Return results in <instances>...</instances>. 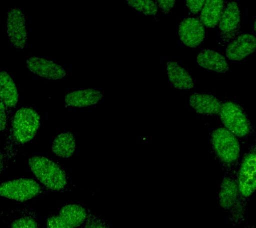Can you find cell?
Instances as JSON below:
<instances>
[{
    "label": "cell",
    "mask_w": 256,
    "mask_h": 228,
    "mask_svg": "<svg viewBox=\"0 0 256 228\" xmlns=\"http://www.w3.org/2000/svg\"><path fill=\"white\" fill-rule=\"evenodd\" d=\"M240 199L235 211L230 214L231 225H242L245 221L250 199L256 192V141L244 155L238 169Z\"/></svg>",
    "instance_id": "1"
},
{
    "label": "cell",
    "mask_w": 256,
    "mask_h": 228,
    "mask_svg": "<svg viewBox=\"0 0 256 228\" xmlns=\"http://www.w3.org/2000/svg\"><path fill=\"white\" fill-rule=\"evenodd\" d=\"M28 165L32 173L46 189L52 191H64L67 188V174L53 160L42 156H34L28 160Z\"/></svg>",
    "instance_id": "2"
},
{
    "label": "cell",
    "mask_w": 256,
    "mask_h": 228,
    "mask_svg": "<svg viewBox=\"0 0 256 228\" xmlns=\"http://www.w3.org/2000/svg\"><path fill=\"white\" fill-rule=\"evenodd\" d=\"M212 149L224 171L239 167L241 145L238 137L224 127L218 128L211 135Z\"/></svg>",
    "instance_id": "3"
},
{
    "label": "cell",
    "mask_w": 256,
    "mask_h": 228,
    "mask_svg": "<svg viewBox=\"0 0 256 228\" xmlns=\"http://www.w3.org/2000/svg\"><path fill=\"white\" fill-rule=\"evenodd\" d=\"M220 119L226 129L236 137L248 138L256 131L245 110L234 101H226L222 104L220 113Z\"/></svg>",
    "instance_id": "4"
},
{
    "label": "cell",
    "mask_w": 256,
    "mask_h": 228,
    "mask_svg": "<svg viewBox=\"0 0 256 228\" xmlns=\"http://www.w3.org/2000/svg\"><path fill=\"white\" fill-rule=\"evenodd\" d=\"M41 126L38 112L30 107H22L14 115L12 121V135L15 143L24 145L37 135Z\"/></svg>",
    "instance_id": "5"
},
{
    "label": "cell",
    "mask_w": 256,
    "mask_h": 228,
    "mask_svg": "<svg viewBox=\"0 0 256 228\" xmlns=\"http://www.w3.org/2000/svg\"><path fill=\"white\" fill-rule=\"evenodd\" d=\"M44 189L32 179L22 178L4 182L0 187L2 197L23 203L43 193Z\"/></svg>",
    "instance_id": "6"
},
{
    "label": "cell",
    "mask_w": 256,
    "mask_h": 228,
    "mask_svg": "<svg viewBox=\"0 0 256 228\" xmlns=\"http://www.w3.org/2000/svg\"><path fill=\"white\" fill-rule=\"evenodd\" d=\"M238 169L225 171L220 185L219 199L222 209L231 214L239 203L240 193L238 183Z\"/></svg>",
    "instance_id": "7"
},
{
    "label": "cell",
    "mask_w": 256,
    "mask_h": 228,
    "mask_svg": "<svg viewBox=\"0 0 256 228\" xmlns=\"http://www.w3.org/2000/svg\"><path fill=\"white\" fill-rule=\"evenodd\" d=\"M220 37L224 44L232 41L239 36L241 29V13L236 2L226 5L220 21Z\"/></svg>",
    "instance_id": "8"
},
{
    "label": "cell",
    "mask_w": 256,
    "mask_h": 228,
    "mask_svg": "<svg viewBox=\"0 0 256 228\" xmlns=\"http://www.w3.org/2000/svg\"><path fill=\"white\" fill-rule=\"evenodd\" d=\"M7 31L10 41L17 49H23L28 43L25 15L18 8L10 10L8 15Z\"/></svg>",
    "instance_id": "9"
},
{
    "label": "cell",
    "mask_w": 256,
    "mask_h": 228,
    "mask_svg": "<svg viewBox=\"0 0 256 228\" xmlns=\"http://www.w3.org/2000/svg\"><path fill=\"white\" fill-rule=\"evenodd\" d=\"M26 67L31 73L52 81H59L68 75L61 65L46 58H30L26 61Z\"/></svg>",
    "instance_id": "10"
},
{
    "label": "cell",
    "mask_w": 256,
    "mask_h": 228,
    "mask_svg": "<svg viewBox=\"0 0 256 228\" xmlns=\"http://www.w3.org/2000/svg\"><path fill=\"white\" fill-rule=\"evenodd\" d=\"M179 36L184 45L192 48L197 47L205 39V27L197 18H186L180 23Z\"/></svg>",
    "instance_id": "11"
},
{
    "label": "cell",
    "mask_w": 256,
    "mask_h": 228,
    "mask_svg": "<svg viewBox=\"0 0 256 228\" xmlns=\"http://www.w3.org/2000/svg\"><path fill=\"white\" fill-rule=\"evenodd\" d=\"M256 51V37L251 34H242L230 42L226 49L230 61L240 62Z\"/></svg>",
    "instance_id": "12"
},
{
    "label": "cell",
    "mask_w": 256,
    "mask_h": 228,
    "mask_svg": "<svg viewBox=\"0 0 256 228\" xmlns=\"http://www.w3.org/2000/svg\"><path fill=\"white\" fill-rule=\"evenodd\" d=\"M103 98V93L95 89H86L73 91L66 95L65 105L67 108L90 107L99 103Z\"/></svg>",
    "instance_id": "13"
},
{
    "label": "cell",
    "mask_w": 256,
    "mask_h": 228,
    "mask_svg": "<svg viewBox=\"0 0 256 228\" xmlns=\"http://www.w3.org/2000/svg\"><path fill=\"white\" fill-rule=\"evenodd\" d=\"M190 104L196 113L210 117H218L223 103L215 96L210 94L194 93L190 98Z\"/></svg>",
    "instance_id": "14"
},
{
    "label": "cell",
    "mask_w": 256,
    "mask_h": 228,
    "mask_svg": "<svg viewBox=\"0 0 256 228\" xmlns=\"http://www.w3.org/2000/svg\"><path fill=\"white\" fill-rule=\"evenodd\" d=\"M200 67L216 73H225L230 69L227 59L221 54L213 50H204L197 57Z\"/></svg>",
    "instance_id": "15"
},
{
    "label": "cell",
    "mask_w": 256,
    "mask_h": 228,
    "mask_svg": "<svg viewBox=\"0 0 256 228\" xmlns=\"http://www.w3.org/2000/svg\"><path fill=\"white\" fill-rule=\"evenodd\" d=\"M168 78L174 87L179 89H192L194 87V79L187 70L174 61L167 63Z\"/></svg>",
    "instance_id": "16"
},
{
    "label": "cell",
    "mask_w": 256,
    "mask_h": 228,
    "mask_svg": "<svg viewBox=\"0 0 256 228\" xmlns=\"http://www.w3.org/2000/svg\"><path fill=\"white\" fill-rule=\"evenodd\" d=\"M0 93L1 101L6 107L14 108L19 101V93L15 82L9 73L2 71L0 73Z\"/></svg>",
    "instance_id": "17"
},
{
    "label": "cell",
    "mask_w": 256,
    "mask_h": 228,
    "mask_svg": "<svg viewBox=\"0 0 256 228\" xmlns=\"http://www.w3.org/2000/svg\"><path fill=\"white\" fill-rule=\"evenodd\" d=\"M76 151V140L71 132H64L58 135L52 143V151L62 159H69Z\"/></svg>",
    "instance_id": "18"
},
{
    "label": "cell",
    "mask_w": 256,
    "mask_h": 228,
    "mask_svg": "<svg viewBox=\"0 0 256 228\" xmlns=\"http://www.w3.org/2000/svg\"><path fill=\"white\" fill-rule=\"evenodd\" d=\"M90 211L77 204H68L60 209L59 215L73 228L82 227L87 221Z\"/></svg>",
    "instance_id": "19"
},
{
    "label": "cell",
    "mask_w": 256,
    "mask_h": 228,
    "mask_svg": "<svg viewBox=\"0 0 256 228\" xmlns=\"http://www.w3.org/2000/svg\"><path fill=\"white\" fill-rule=\"evenodd\" d=\"M225 7L224 1H206L200 15L202 24L210 29L215 28L221 20Z\"/></svg>",
    "instance_id": "20"
},
{
    "label": "cell",
    "mask_w": 256,
    "mask_h": 228,
    "mask_svg": "<svg viewBox=\"0 0 256 228\" xmlns=\"http://www.w3.org/2000/svg\"><path fill=\"white\" fill-rule=\"evenodd\" d=\"M127 3L130 7L144 15H156L158 13V6L156 2L151 0H132Z\"/></svg>",
    "instance_id": "21"
},
{
    "label": "cell",
    "mask_w": 256,
    "mask_h": 228,
    "mask_svg": "<svg viewBox=\"0 0 256 228\" xmlns=\"http://www.w3.org/2000/svg\"><path fill=\"white\" fill-rule=\"evenodd\" d=\"M11 228H39L37 214L35 212H26L21 217L12 222Z\"/></svg>",
    "instance_id": "22"
},
{
    "label": "cell",
    "mask_w": 256,
    "mask_h": 228,
    "mask_svg": "<svg viewBox=\"0 0 256 228\" xmlns=\"http://www.w3.org/2000/svg\"><path fill=\"white\" fill-rule=\"evenodd\" d=\"M82 228H113L107 221L99 216L94 215L91 211L89 212V216L87 221L82 226Z\"/></svg>",
    "instance_id": "23"
},
{
    "label": "cell",
    "mask_w": 256,
    "mask_h": 228,
    "mask_svg": "<svg viewBox=\"0 0 256 228\" xmlns=\"http://www.w3.org/2000/svg\"><path fill=\"white\" fill-rule=\"evenodd\" d=\"M47 228H73L60 215H50L47 219Z\"/></svg>",
    "instance_id": "24"
},
{
    "label": "cell",
    "mask_w": 256,
    "mask_h": 228,
    "mask_svg": "<svg viewBox=\"0 0 256 228\" xmlns=\"http://www.w3.org/2000/svg\"><path fill=\"white\" fill-rule=\"evenodd\" d=\"M205 3V1H187L186 5L189 9L190 13L193 15H196L201 11Z\"/></svg>",
    "instance_id": "25"
},
{
    "label": "cell",
    "mask_w": 256,
    "mask_h": 228,
    "mask_svg": "<svg viewBox=\"0 0 256 228\" xmlns=\"http://www.w3.org/2000/svg\"><path fill=\"white\" fill-rule=\"evenodd\" d=\"M8 117L6 114V106L3 102L1 101V107H0V127L1 131L4 132L7 127Z\"/></svg>",
    "instance_id": "26"
},
{
    "label": "cell",
    "mask_w": 256,
    "mask_h": 228,
    "mask_svg": "<svg viewBox=\"0 0 256 228\" xmlns=\"http://www.w3.org/2000/svg\"><path fill=\"white\" fill-rule=\"evenodd\" d=\"M158 7L161 9L164 14L167 15L175 5V1H158L156 2Z\"/></svg>",
    "instance_id": "27"
},
{
    "label": "cell",
    "mask_w": 256,
    "mask_h": 228,
    "mask_svg": "<svg viewBox=\"0 0 256 228\" xmlns=\"http://www.w3.org/2000/svg\"><path fill=\"white\" fill-rule=\"evenodd\" d=\"M254 31H255L256 33V19L255 22H254Z\"/></svg>",
    "instance_id": "28"
},
{
    "label": "cell",
    "mask_w": 256,
    "mask_h": 228,
    "mask_svg": "<svg viewBox=\"0 0 256 228\" xmlns=\"http://www.w3.org/2000/svg\"><path fill=\"white\" fill-rule=\"evenodd\" d=\"M245 228H256V226H255V225H249V226H247V227H246Z\"/></svg>",
    "instance_id": "29"
}]
</instances>
